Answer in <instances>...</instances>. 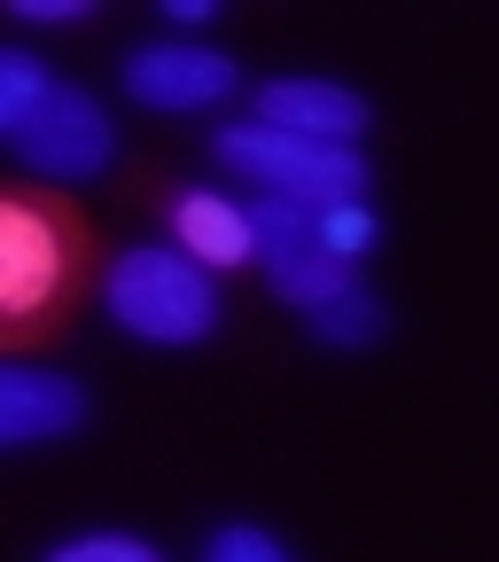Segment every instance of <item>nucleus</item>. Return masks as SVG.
<instances>
[{"label": "nucleus", "instance_id": "1a4fd4ad", "mask_svg": "<svg viewBox=\"0 0 499 562\" xmlns=\"http://www.w3.org/2000/svg\"><path fill=\"white\" fill-rule=\"evenodd\" d=\"M265 281H273V297H290V305H328V297H343L351 290V266H336L320 243H305V250H290V258H265Z\"/></svg>", "mask_w": 499, "mask_h": 562}, {"label": "nucleus", "instance_id": "2eb2a0df", "mask_svg": "<svg viewBox=\"0 0 499 562\" xmlns=\"http://www.w3.org/2000/svg\"><path fill=\"white\" fill-rule=\"evenodd\" d=\"M16 16H32V24H70V16H87V0H16Z\"/></svg>", "mask_w": 499, "mask_h": 562}, {"label": "nucleus", "instance_id": "20e7f679", "mask_svg": "<svg viewBox=\"0 0 499 562\" xmlns=\"http://www.w3.org/2000/svg\"><path fill=\"white\" fill-rule=\"evenodd\" d=\"M9 140H16V157L32 172H47V180H94L117 157V133H110L102 102L87 87H55V79H47V94L32 102V117Z\"/></svg>", "mask_w": 499, "mask_h": 562}, {"label": "nucleus", "instance_id": "39448f33", "mask_svg": "<svg viewBox=\"0 0 499 562\" xmlns=\"http://www.w3.org/2000/svg\"><path fill=\"white\" fill-rule=\"evenodd\" d=\"M125 94L149 102V110H203L235 94V63L219 47H188V40H157V47H133L125 55Z\"/></svg>", "mask_w": 499, "mask_h": 562}, {"label": "nucleus", "instance_id": "0eeeda50", "mask_svg": "<svg viewBox=\"0 0 499 562\" xmlns=\"http://www.w3.org/2000/svg\"><path fill=\"white\" fill-rule=\"evenodd\" d=\"M79 422H87V391L70 375L0 360V446H39V438L79 430Z\"/></svg>", "mask_w": 499, "mask_h": 562}, {"label": "nucleus", "instance_id": "9d476101", "mask_svg": "<svg viewBox=\"0 0 499 562\" xmlns=\"http://www.w3.org/2000/svg\"><path fill=\"white\" fill-rule=\"evenodd\" d=\"M305 328H313L320 344H375V336H383V305L360 290V281H351L343 297H328V305L305 313Z\"/></svg>", "mask_w": 499, "mask_h": 562}, {"label": "nucleus", "instance_id": "f8f14e48", "mask_svg": "<svg viewBox=\"0 0 499 562\" xmlns=\"http://www.w3.org/2000/svg\"><path fill=\"white\" fill-rule=\"evenodd\" d=\"M39 94H47V63L24 47H0V133H16Z\"/></svg>", "mask_w": 499, "mask_h": 562}, {"label": "nucleus", "instance_id": "423d86ee", "mask_svg": "<svg viewBox=\"0 0 499 562\" xmlns=\"http://www.w3.org/2000/svg\"><path fill=\"white\" fill-rule=\"evenodd\" d=\"M258 125L351 149V133L367 125V94H351L336 79H273V87H258Z\"/></svg>", "mask_w": 499, "mask_h": 562}, {"label": "nucleus", "instance_id": "ddd939ff", "mask_svg": "<svg viewBox=\"0 0 499 562\" xmlns=\"http://www.w3.org/2000/svg\"><path fill=\"white\" fill-rule=\"evenodd\" d=\"M47 562H165L149 539H133V531H87V539H70L55 547Z\"/></svg>", "mask_w": 499, "mask_h": 562}, {"label": "nucleus", "instance_id": "f257e3e1", "mask_svg": "<svg viewBox=\"0 0 499 562\" xmlns=\"http://www.w3.org/2000/svg\"><path fill=\"white\" fill-rule=\"evenodd\" d=\"M94 235L63 195H0V351L47 344L87 297Z\"/></svg>", "mask_w": 499, "mask_h": 562}, {"label": "nucleus", "instance_id": "4468645a", "mask_svg": "<svg viewBox=\"0 0 499 562\" xmlns=\"http://www.w3.org/2000/svg\"><path fill=\"white\" fill-rule=\"evenodd\" d=\"M203 562H297V554L281 547L273 531H258V524H227V531H211Z\"/></svg>", "mask_w": 499, "mask_h": 562}, {"label": "nucleus", "instance_id": "9b49d317", "mask_svg": "<svg viewBox=\"0 0 499 562\" xmlns=\"http://www.w3.org/2000/svg\"><path fill=\"white\" fill-rule=\"evenodd\" d=\"M313 243H320L336 266H351L360 250H375V243H383L375 203H328V211H313Z\"/></svg>", "mask_w": 499, "mask_h": 562}, {"label": "nucleus", "instance_id": "6e6552de", "mask_svg": "<svg viewBox=\"0 0 499 562\" xmlns=\"http://www.w3.org/2000/svg\"><path fill=\"white\" fill-rule=\"evenodd\" d=\"M172 235H180V258H195L203 273L211 266H250L258 243H250V211L219 188H172Z\"/></svg>", "mask_w": 499, "mask_h": 562}, {"label": "nucleus", "instance_id": "dca6fc26", "mask_svg": "<svg viewBox=\"0 0 499 562\" xmlns=\"http://www.w3.org/2000/svg\"><path fill=\"white\" fill-rule=\"evenodd\" d=\"M165 16H180V24H203V16H219L211 0H165Z\"/></svg>", "mask_w": 499, "mask_h": 562}, {"label": "nucleus", "instance_id": "7ed1b4c3", "mask_svg": "<svg viewBox=\"0 0 499 562\" xmlns=\"http://www.w3.org/2000/svg\"><path fill=\"white\" fill-rule=\"evenodd\" d=\"M219 157L235 172H250L265 195L297 203V211H328V203H367L375 172L360 149H328V140H297V133H273V125H227L219 133Z\"/></svg>", "mask_w": 499, "mask_h": 562}, {"label": "nucleus", "instance_id": "f03ea898", "mask_svg": "<svg viewBox=\"0 0 499 562\" xmlns=\"http://www.w3.org/2000/svg\"><path fill=\"white\" fill-rule=\"evenodd\" d=\"M102 305L140 344H203L219 328V290L180 250H125L102 281Z\"/></svg>", "mask_w": 499, "mask_h": 562}]
</instances>
